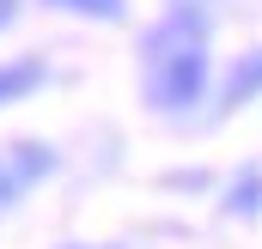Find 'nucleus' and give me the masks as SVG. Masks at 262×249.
Wrapping results in <instances>:
<instances>
[{
    "label": "nucleus",
    "mask_w": 262,
    "mask_h": 249,
    "mask_svg": "<svg viewBox=\"0 0 262 249\" xmlns=\"http://www.w3.org/2000/svg\"><path fill=\"white\" fill-rule=\"evenodd\" d=\"M213 79V18L195 0H171L140 37V97L159 116H189Z\"/></svg>",
    "instance_id": "nucleus-1"
},
{
    "label": "nucleus",
    "mask_w": 262,
    "mask_h": 249,
    "mask_svg": "<svg viewBox=\"0 0 262 249\" xmlns=\"http://www.w3.org/2000/svg\"><path fill=\"white\" fill-rule=\"evenodd\" d=\"M49 85V61L43 55H18V61H0V110L6 104H25Z\"/></svg>",
    "instance_id": "nucleus-2"
},
{
    "label": "nucleus",
    "mask_w": 262,
    "mask_h": 249,
    "mask_svg": "<svg viewBox=\"0 0 262 249\" xmlns=\"http://www.w3.org/2000/svg\"><path fill=\"white\" fill-rule=\"evenodd\" d=\"M262 97V49H244L238 61L226 67V85H220V110H244Z\"/></svg>",
    "instance_id": "nucleus-3"
},
{
    "label": "nucleus",
    "mask_w": 262,
    "mask_h": 249,
    "mask_svg": "<svg viewBox=\"0 0 262 249\" xmlns=\"http://www.w3.org/2000/svg\"><path fill=\"white\" fill-rule=\"evenodd\" d=\"M226 213H232V219H256L262 213V170H238V177H232Z\"/></svg>",
    "instance_id": "nucleus-4"
},
{
    "label": "nucleus",
    "mask_w": 262,
    "mask_h": 249,
    "mask_svg": "<svg viewBox=\"0 0 262 249\" xmlns=\"http://www.w3.org/2000/svg\"><path fill=\"white\" fill-rule=\"evenodd\" d=\"M55 12H73V18H92V24H122L128 18V0H43Z\"/></svg>",
    "instance_id": "nucleus-5"
},
{
    "label": "nucleus",
    "mask_w": 262,
    "mask_h": 249,
    "mask_svg": "<svg viewBox=\"0 0 262 249\" xmlns=\"http://www.w3.org/2000/svg\"><path fill=\"white\" fill-rule=\"evenodd\" d=\"M31 183H37V177L18 164V152H6V158H0V207H12V201H18Z\"/></svg>",
    "instance_id": "nucleus-6"
},
{
    "label": "nucleus",
    "mask_w": 262,
    "mask_h": 249,
    "mask_svg": "<svg viewBox=\"0 0 262 249\" xmlns=\"http://www.w3.org/2000/svg\"><path fill=\"white\" fill-rule=\"evenodd\" d=\"M18 12H25V0H0V31H6V24H18Z\"/></svg>",
    "instance_id": "nucleus-7"
},
{
    "label": "nucleus",
    "mask_w": 262,
    "mask_h": 249,
    "mask_svg": "<svg viewBox=\"0 0 262 249\" xmlns=\"http://www.w3.org/2000/svg\"><path fill=\"white\" fill-rule=\"evenodd\" d=\"M61 249H122V243H61Z\"/></svg>",
    "instance_id": "nucleus-8"
}]
</instances>
